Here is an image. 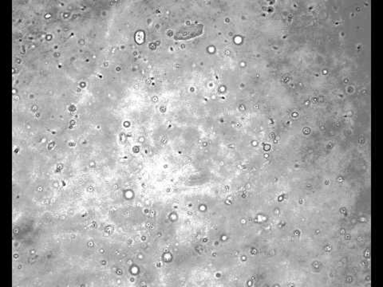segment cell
Returning a JSON list of instances; mask_svg holds the SVG:
<instances>
[{
    "instance_id": "6da1fadb",
    "label": "cell",
    "mask_w": 383,
    "mask_h": 287,
    "mask_svg": "<svg viewBox=\"0 0 383 287\" xmlns=\"http://www.w3.org/2000/svg\"><path fill=\"white\" fill-rule=\"evenodd\" d=\"M204 31V25L195 24L190 25L182 29V31L176 35L175 39L177 40H187L192 39L195 37L200 36Z\"/></svg>"
}]
</instances>
